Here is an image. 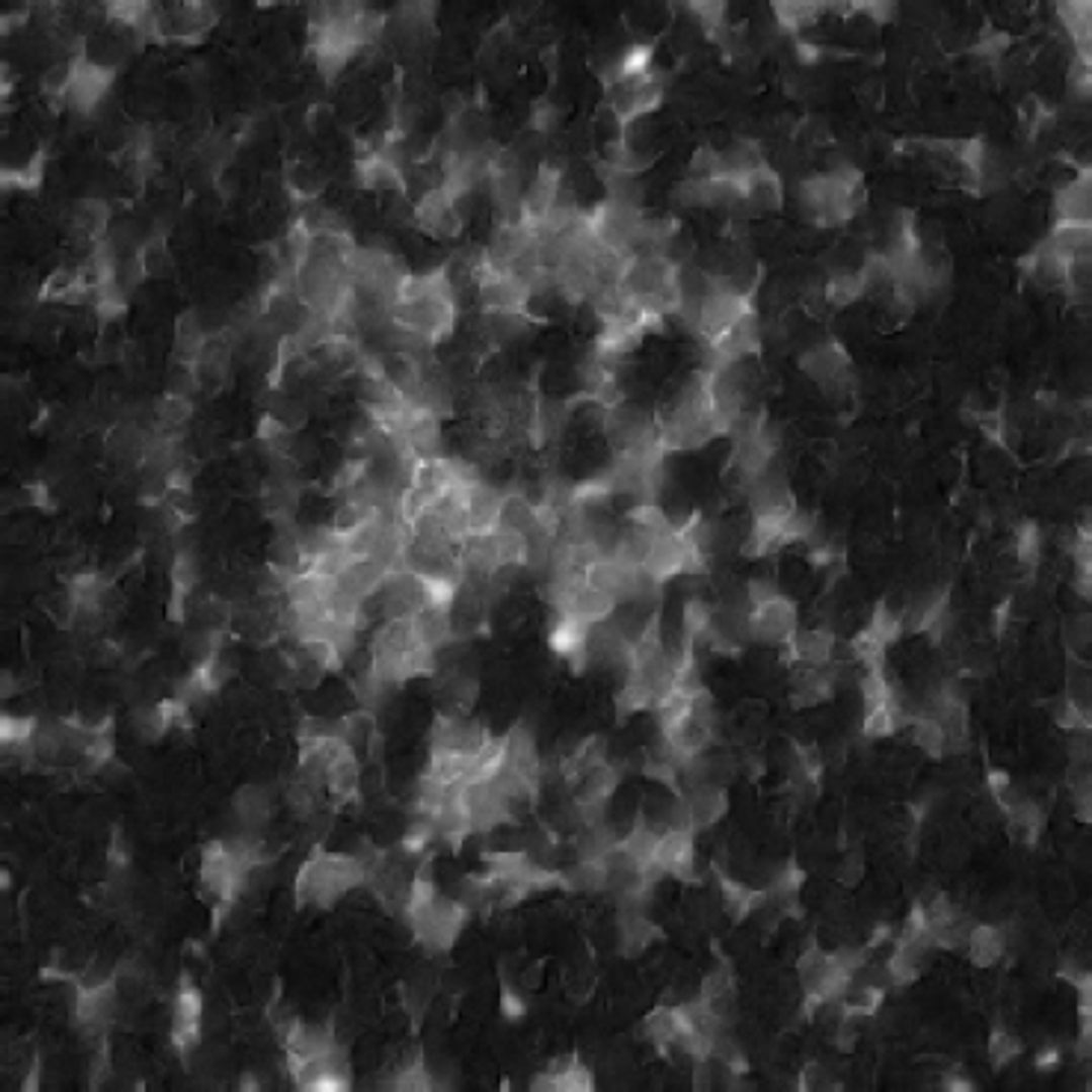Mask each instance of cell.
Segmentation results:
<instances>
[{
    "label": "cell",
    "instance_id": "obj_13",
    "mask_svg": "<svg viewBox=\"0 0 1092 1092\" xmlns=\"http://www.w3.org/2000/svg\"><path fill=\"white\" fill-rule=\"evenodd\" d=\"M681 806H684L687 826L696 832V829L713 826L717 820L723 818L726 809H729V800H726V790L720 784H690Z\"/></svg>",
    "mask_w": 1092,
    "mask_h": 1092
},
{
    "label": "cell",
    "instance_id": "obj_12",
    "mask_svg": "<svg viewBox=\"0 0 1092 1092\" xmlns=\"http://www.w3.org/2000/svg\"><path fill=\"white\" fill-rule=\"evenodd\" d=\"M477 678H471L459 669H447L435 678V702L438 713H450V717H469L477 702Z\"/></svg>",
    "mask_w": 1092,
    "mask_h": 1092
},
{
    "label": "cell",
    "instance_id": "obj_23",
    "mask_svg": "<svg viewBox=\"0 0 1092 1092\" xmlns=\"http://www.w3.org/2000/svg\"><path fill=\"white\" fill-rule=\"evenodd\" d=\"M969 950H972V959L980 969H989L1001 959L1004 947H1007V938H1004V930L1001 927H992V924H977L972 927V936H969Z\"/></svg>",
    "mask_w": 1092,
    "mask_h": 1092
},
{
    "label": "cell",
    "instance_id": "obj_27",
    "mask_svg": "<svg viewBox=\"0 0 1092 1092\" xmlns=\"http://www.w3.org/2000/svg\"><path fill=\"white\" fill-rule=\"evenodd\" d=\"M267 415L273 418V421H278L281 427L287 429V432H300V429L306 427V421H309V409L293 397V394H287V391H281V389H275L270 391V397H267Z\"/></svg>",
    "mask_w": 1092,
    "mask_h": 1092
},
{
    "label": "cell",
    "instance_id": "obj_5",
    "mask_svg": "<svg viewBox=\"0 0 1092 1092\" xmlns=\"http://www.w3.org/2000/svg\"><path fill=\"white\" fill-rule=\"evenodd\" d=\"M746 624H749V640L764 646H781V643L787 646V640L796 631V607L784 595H773L749 607Z\"/></svg>",
    "mask_w": 1092,
    "mask_h": 1092
},
{
    "label": "cell",
    "instance_id": "obj_8",
    "mask_svg": "<svg viewBox=\"0 0 1092 1092\" xmlns=\"http://www.w3.org/2000/svg\"><path fill=\"white\" fill-rule=\"evenodd\" d=\"M172 1045L181 1054L193 1052L201 1036V992L190 980L181 983L175 1001H172Z\"/></svg>",
    "mask_w": 1092,
    "mask_h": 1092
},
{
    "label": "cell",
    "instance_id": "obj_25",
    "mask_svg": "<svg viewBox=\"0 0 1092 1092\" xmlns=\"http://www.w3.org/2000/svg\"><path fill=\"white\" fill-rule=\"evenodd\" d=\"M566 883H569V889L586 892V895L607 892V889H610V876H607L604 858H578V864L566 873Z\"/></svg>",
    "mask_w": 1092,
    "mask_h": 1092
},
{
    "label": "cell",
    "instance_id": "obj_2",
    "mask_svg": "<svg viewBox=\"0 0 1092 1092\" xmlns=\"http://www.w3.org/2000/svg\"><path fill=\"white\" fill-rule=\"evenodd\" d=\"M367 879L364 861L344 853H314L297 873V903L300 906H332Z\"/></svg>",
    "mask_w": 1092,
    "mask_h": 1092
},
{
    "label": "cell",
    "instance_id": "obj_21",
    "mask_svg": "<svg viewBox=\"0 0 1092 1092\" xmlns=\"http://www.w3.org/2000/svg\"><path fill=\"white\" fill-rule=\"evenodd\" d=\"M1057 214L1066 223H1090V175L1087 169L1057 193Z\"/></svg>",
    "mask_w": 1092,
    "mask_h": 1092
},
{
    "label": "cell",
    "instance_id": "obj_6",
    "mask_svg": "<svg viewBox=\"0 0 1092 1092\" xmlns=\"http://www.w3.org/2000/svg\"><path fill=\"white\" fill-rule=\"evenodd\" d=\"M477 306L480 312H527L530 306V287L512 273L489 270L483 261V270L477 273Z\"/></svg>",
    "mask_w": 1092,
    "mask_h": 1092
},
{
    "label": "cell",
    "instance_id": "obj_33",
    "mask_svg": "<svg viewBox=\"0 0 1092 1092\" xmlns=\"http://www.w3.org/2000/svg\"><path fill=\"white\" fill-rule=\"evenodd\" d=\"M235 809H237V818L243 820V823H261V820H267V815H270V800H267V790H264V787H258V784L243 787V790L235 796Z\"/></svg>",
    "mask_w": 1092,
    "mask_h": 1092
},
{
    "label": "cell",
    "instance_id": "obj_18",
    "mask_svg": "<svg viewBox=\"0 0 1092 1092\" xmlns=\"http://www.w3.org/2000/svg\"><path fill=\"white\" fill-rule=\"evenodd\" d=\"M619 773L613 764L601 761L595 767H589L581 779L575 781V806H604L607 796L616 790Z\"/></svg>",
    "mask_w": 1092,
    "mask_h": 1092
},
{
    "label": "cell",
    "instance_id": "obj_32",
    "mask_svg": "<svg viewBox=\"0 0 1092 1092\" xmlns=\"http://www.w3.org/2000/svg\"><path fill=\"white\" fill-rule=\"evenodd\" d=\"M912 741L921 752H927L930 758H944V729L938 726L933 717H915L912 720Z\"/></svg>",
    "mask_w": 1092,
    "mask_h": 1092
},
{
    "label": "cell",
    "instance_id": "obj_9",
    "mask_svg": "<svg viewBox=\"0 0 1092 1092\" xmlns=\"http://www.w3.org/2000/svg\"><path fill=\"white\" fill-rule=\"evenodd\" d=\"M358 784H361V764H358V752L347 746V743H338L335 752L329 755V764H326V790L332 796L335 806H344L358 796Z\"/></svg>",
    "mask_w": 1092,
    "mask_h": 1092
},
{
    "label": "cell",
    "instance_id": "obj_11",
    "mask_svg": "<svg viewBox=\"0 0 1092 1092\" xmlns=\"http://www.w3.org/2000/svg\"><path fill=\"white\" fill-rule=\"evenodd\" d=\"M784 193H781L779 172L770 166H758L741 181V211L743 214H770L779 211Z\"/></svg>",
    "mask_w": 1092,
    "mask_h": 1092
},
{
    "label": "cell",
    "instance_id": "obj_15",
    "mask_svg": "<svg viewBox=\"0 0 1092 1092\" xmlns=\"http://www.w3.org/2000/svg\"><path fill=\"white\" fill-rule=\"evenodd\" d=\"M790 661L800 666H829L835 655V637L820 627H796L787 640Z\"/></svg>",
    "mask_w": 1092,
    "mask_h": 1092
},
{
    "label": "cell",
    "instance_id": "obj_40",
    "mask_svg": "<svg viewBox=\"0 0 1092 1092\" xmlns=\"http://www.w3.org/2000/svg\"><path fill=\"white\" fill-rule=\"evenodd\" d=\"M829 959L841 969V972H847V975L853 977L858 975L861 969H864V950H858V947H838L835 953H829Z\"/></svg>",
    "mask_w": 1092,
    "mask_h": 1092
},
{
    "label": "cell",
    "instance_id": "obj_45",
    "mask_svg": "<svg viewBox=\"0 0 1092 1092\" xmlns=\"http://www.w3.org/2000/svg\"><path fill=\"white\" fill-rule=\"evenodd\" d=\"M858 876H861V858L847 856V861H844L841 870H838V879H841L844 886H853V883H858Z\"/></svg>",
    "mask_w": 1092,
    "mask_h": 1092
},
{
    "label": "cell",
    "instance_id": "obj_29",
    "mask_svg": "<svg viewBox=\"0 0 1092 1092\" xmlns=\"http://www.w3.org/2000/svg\"><path fill=\"white\" fill-rule=\"evenodd\" d=\"M616 844H619V838L604 823L584 826V832L578 838V858H607L616 850Z\"/></svg>",
    "mask_w": 1092,
    "mask_h": 1092
},
{
    "label": "cell",
    "instance_id": "obj_7",
    "mask_svg": "<svg viewBox=\"0 0 1092 1092\" xmlns=\"http://www.w3.org/2000/svg\"><path fill=\"white\" fill-rule=\"evenodd\" d=\"M110 83H113V69L98 66V63H92V60H86L80 54L78 60L72 63V83H69L66 98L80 113H92L98 107V101L107 95Z\"/></svg>",
    "mask_w": 1092,
    "mask_h": 1092
},
{
    "label": "cell",
    "instance_id": "obj_10",
    "mask_svg": "<svg viewBox=\"0 0 1092 1092\" xmlns=\"http://www.w3.org/2000/svg\"><path fill=\"white\" fill-rule=\"evenodd\" d=\"M536 317H530V312H480V338L489 344V350H504L524 341Z\"/></svg>",
    "mask_w": 1092,
    "mask_h": 1092
},
{
    "label": "cell",
    "instance_id": "obj_31",
    "mask_svg": "<svg viewBox=\"0 0 1092 1092\" xmlns=\"http://www.w3.org/2000/svg\"><path fill=\"white\" fill-rule=\"evenodd\" d=\"M864 290H867V287H864L861 270H858V273L856 270H844V273H835L829 278V284H826V300L835 303V306H850V303H856Z\"/></svg>",
    "mask_w": 1092,
    "mask_h": 1092
},
{
    "label": "cell",
    "instance_id": "obj_28",
    "mask_svg": "<svg viewBox=\"0 0 1092 1092\" xmlns=\"http://www.w3.org/2000/svg\"><path fill=\"white\" fill-rule=\"evenodd\" d=\"M1060 18L1069 36L1078 45L1081 57H1090V6L1087 3H1060Z\"/></svg>",
    "mask_w": 1092,
    "mask_h": 1092
},
{
    "label": "cell",
    "instance_id": "obj_42",
    "mask_svg": "<svg viewBox=\"0 0 1092 1092\" xmlns=\"http://www.w3.org/2000/svg\"><path fill=\"white\" fill-rule=\"evenodd\" d=\"M557 121H560L557 107H551V104H539V107H536V113H533V128H536V131L548 134V131L557 128Z\"/></svg>",
    "mask_w": 1092,
    "mask_h": 1092
},
{
    "label": "cell",
    "instance_id": "obj_4",
    "mask_svg": "<svg viewBox=\"0 0 1092 1092\" xmlns=\"http://www.w3.org/2000/svg\"><path fill=\"white\" fill-rule=\"evenodd\" d=\"M463 198L447 193L444 187H432L415 201V226L435 240H453L463 232Z\"/></svg>",
    "mask_w": 1092,
    "mask_h": 1092
},
{
    "label": "cell",
    "instance_id": "obj_26",
    "mask_svg": "<svg viewBox=\"0 0 1092 1092\" xmlns=\"http://www.w3.org/2000/svg\"><path fill=\"white\" fill-rule=\"evenodd\" d=\"M678 1033H681V1021H678V1010H675V1007H658L655 1013H649L643 1018V1036H646L652 1045H658L661 1052L669 1048V1045H675Z\"/></svg>",
    "mask_w": 1092,
    "mask_h": 1092
},
{
    "label": "cell",
    "instance_id": "obj_37",
    "mask_svg": "<svg viewBox=\"0 0 1092 1092\" xmlns=\"http://www.w3.org/2000/svg\"><path fill=\"white\" fill-rule=\"evenodd\" d=\"M134 732L143 738V741H157L169 732V720H166V710L163 704H155V707H143L134 713Z\"/></svg>",
    "mask_w": 1092,
    "mask_h": 1092
},
{
    "label": "cell",
    "instance_id": "obj_41",
    "mask_svg": "<svg viewBox=\"0 0 1092 1092\" xmlns=\"http://www.w3.org/2000/svg\"><path fill=\"white\" fill-rule=\"evenodd\" d=\"M858 1042V1024L856 1018L844 1015V1021H838V1030H835V1045L841 1052H853Z\"/></svg>",
    "mask_w": 1092,
    "mask_h": 1092
},
{
    "label": "cell",
    "instance_id": "obj_20",
    "mask_svg": "<svg viewBox=\"0 0 1092 1092\" xmlns=\"http://www.w3.org/2000/svg\"><path fill=\"white\" fill-rule=\"evenodd\" d=\"M204 344H207V332H204L198 314H181V317L175 320V358H178L184 367H193L195 361H198V355L204 352Z\"/></svg>",
    "mask_w": 1092,
    "mask_h": 1092
},
{
    "label": "cell",
    "instance_id": "obj_16",
    "mask_svg": "<svg viewBox=\"0 0 1092 1092\" xmlns=\"http://www.w3.org/2000/svg\"><path fill=\"white\" fill-rule=\"evenodd\" d=\"M504 495L489 486V483H474L466 498V512H469V530L471 533H492L498 527V515H501Z\"/></svg>",
    "mask_w": 1092,
    "mask_h": 1092
},
{
    "label": "cell",
    "instance_id": "obj_24",
    "mask_svg": "<svg viewBox=\"0 0 1092 1092\" xmlns=\"http://www.w3.org/2000/svg\"><path fill=\"white\" fill-rule=\"evenodd\" d=\"M39 723L30 717H3L0 723V743L9 755H30L33 752V738H36Z\"/></svg>",
    "mask_w": 1092,
    "mask_h": 1092
},
{
    "label": "cell",
    "instance_id": "obj_46",
    "mask_svg": "<svg viewBox=\"0 0 1092 1092\" xmlns=\"http://www.w3.org/2000/svg\"><path fill=\"white\" fill-rule=\"evenodd\" d=\"M989 787H992V793H995V796H1007V793H1010V779H1007V773H989Z\"/></svg>",
    "mask_w": 1092,
    "mask_h": 1092
},
{
    "label": "cell",
    "instance_id": "obj_17",
    "mask_svg": "<svg viewBox=\"0 0 1092 1092\" xmlns=\"http://www.w3.org/2000/svg\"><path fill=\"white\" fill-rule=\"evenodd\" d=\"M415 634H418V640L427 646V649H432L435 655L441 652V649H447L453 640H456V634H453V619H450V607H435V604H427L415 619Z\"/></svg>",
    "mask_w": 1092,
    "mask_h": 1092
},
{
    "label": "cell",
    "instance_id": "obj_22",
    "mask_svg": "<svg viewBox=\"0 0 1092 1092\" xmlns=\"http://www.w3.org/2000/svg\"><path fill=\"white\" fill-rule=\"evenodd\" d=\"M498 527L504 530H512V533H521L524 539H530L533 533H539V512H536V504L527 501L524 495H504V504H501V515H498Z\"/></svg>",
    "mask_w": 1092,
    "mask_h": 1092
},
{
    "label": "cell",
    "instance_id": "obj_36",
    "mask_svg": "<svg viewBox=\"0 0 1092 1092\" xmlns=\"http://www.w3.org/2000/svg\"><path fill=\"white\" fill-rule=\"evenodd\" d=\"M140 267H143V273L146 275H166L169 270H172V258H169V249H166V243H163V237H152V240H146L143 243V249H140Z\"/></svg>",
    "mask_w": 1092,
    "mask_h": 1092
},
{
    "label": "cell",
    "instance_id": "obj_44",
    "mask_svg": "<svg viewBox=\"0 0 1092 1092\" xmlns=\"http://www.w3.org/2000/svg\"><path fill=\"white\" fill-rule=\"evenodd\" d=\"M501 1010H504L507 1018L524 1015V998H518V992H512V989H504V995H501Z\"/></svg>",
    "mask_w": 1092,
    "mask_h": 1092
},
{
    "label": "cell",
    "instance_id": "obj_38",
    "mask_svg": "<svg viewBox=\"0 0 1092 1092\" xmlns=\"http://www.w3.org/2000/svg\"><path fill=\"white\" fill-rule=\"evenodd\" d=\"M776 15H779V24H784L787 30H796V27H806L818 15V6L815 3H776Z\"/></svg>",
    "mask_w": 1092,
    "mask_h": 1092
},
{
    "label": "cell",
    "instance_id": "obj_43",
    "mask_svg": "<svg viewBox=\"0 0 1092 1092\" xmlns=\"http://www.w3.org/2000/svg\"><path fill=\"white\" fill-rule=\"evenodd\" d=\"M1069 640H1072V646H1078V649H1084V646L1090 643V619H1087V616H1078L1075 622L1069 624Z\"/></svg>",
    "mask_w": 1092,
    "mask_h": 1092
},
{
    "label": "cell",
    "instance_id": "obj_30",
    "mask_svg": "<svg viewBox=\"0 0 1092 1092\" xmlns=\"http://www.w3.org/2000/svg\"><path fill=\"white\" fill-rule=\"evenodd\" d=\"M391 1090H397V1092L432 1090V1075H429V1069L424 1066V1057H421V1054H418L415 1060L403 1063V1066L394 1072V1078H391Z\"/></svg>",
    "mask_w": 1092,
    "mask_h": 1092
},
{
    "label": "cell",
    "instance_id": "obj_34",
    "mask_svg": "<svg viewBox=\"0 0 1092 1092\" xmlns=\"http://www.w3.org/2000/svg\"><path fill=\"white\" fill-rule=\"evenodd\" d=\"M720 889H723V903H726L729 915H732V918H738V921L746 918V915L758 906V900H761V895L749 892L746 886L735 883V879H729V876H720Z\"/></svg>",
    "mask_w": 1092,
    "mask_h": 1092
},
{
    "label": "cell",
    "instance_id": "obj_35",
    "mask_svg": "<svg viewBox=\"0 0 1092 1092\" xmlns=\"http://www.w3.org/2000/svg\"><path fill=\"white\" fill-rule=\"evenodd\" d=\"M198 584V563L190 551H178L175 560H172V592L178 595H190Z\"/></svg>",
    "mask_w": 1092,
    "mask_h": 1092
},
{
    "label": "cell",
    "instance_id": "obj_3",
    "mask_svg": "<svg viewBox=\"0 0 1092 1092\" xmlns=\"http://www.w3.org/2000/svg\"><path fill=\"white\" fill-rule=\"evenodd\" d=\"M486 741H489V735L471 717L435 713L432 729H429V755L459 758V761H474L477 764V755L486 746Z\"/></svg>",
    "mask_w": 1092,
    "mask_h": 1092
},
{
    "label": "cell",
    "instance_id": "obj_14",
    "mask_svg": "<svg viewBox=\"0 0 1092 1092\" xmlns=\"http://www.w3.org/2000/svg\"><path fill=\"white\" fill-rule=\"evenodd\" d=\"M803 370L818 383L820 389L832 391V386H841L847 380L850 358L838 344H820L803 358Z\"/></svg>",
    "mask_w": 1092,
    "mask_h": 1092
},
{
    "label": "cell",
    "instance_id": "obj_1",
    "mask_svg": "<svg viewBox=\"0 0 1092 1092\" xmlns=\"http://www.w3.org/2000/svg\"><path fill=\"white\" fill-rule=\"evenodd\" d=\"M406 921L412 927L415 938L432 950V953H444L456 944V938L466 927L469 909L459 900L438 898L435 886L427 879V873H418L412 879V892L406 903Z\"/></svg>",
    "mask_w": 1092,
    "mask_h": 1092
},
{
    "label": "cell",
    "instance_id": "obj_19",
    "mask_svg": "<svg viewBox=\"0 0 1092 1092\" xmlns=\"http://www.w3.org/2000/svg\"><path fill=\"white\" fill-rule=\"evenodd\" d=\"M658 936H661V930L643 915V909L622 906V918H619V947H622L624 956L643 953Z\"/></svg>",
    "mask_w": 1092,
    "mask_h": 1092
},
{
    "label": "cell",
    "instance_id": "obj_39",
    "mask_svg": "<svg viewBox=\"0 0 1092 1092\" xmlns=\"http://www.w3.org/2000/svg\"><path fill=\"white\" fill-rule=\"evenodd\" d=\"M1018 1054H1021V1042L1015 1039L1013 1033H1004V1030L992 1033V1039H989V1057H992L995 1066L1013 1063Z\"/></svg>",
    "mask_w": 1092,
    "mask_h": 1092
}]
</instances>
